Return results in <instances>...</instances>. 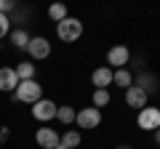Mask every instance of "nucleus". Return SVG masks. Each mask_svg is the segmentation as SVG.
Returning <instances> with one entry per match:
<instances>
[{"label":"nucleus","mask_w":160,"mask_h":149,"mask_svg":"<svg viewBox=\"0 0 160 149\" xmlns=\"http://www.w3.org/2000/svg\"><path fill=\"white\" fill-rule=\"evenodd\" d=\"M13 96L22 104H35V101L43 99V85H40L38 80H22L16 85V91H13Z\"/></svg>","instance_id":"1"},{"label":"nucleus","mask_w":160,"mask_h":149,"mask_svg":"<svg viewBox=\"0 0 160 149\" xmlns=\"http://www.w3.org/2000/svg\"><path fill=\"white\" fill-rule=\"evenodd\" d=\"M56 35H59V40H64V43H75L80 35H83V22L75 19V16L62 19V22L56 24Z\"/></svg>","instance_id":"2"},{"label":"nucleus","mask_w":160,"mask_h":149,"mask_svg":"<svg viewBox=\"0 0 160 149\" xmlns=\"http://www.w3.org/2000/svg\"><path fill=\"white\" fill-rule=\"evenodd\" d=\"M136 125L142 128V131H158V128H160V109H155V107L139 109Z\"/></svg>","instance_id":"3"},{"label":"nucleus","mask_w":160,"mask_h":149,"mask_svg":"<svg viewBox=\"0 0 160 149\" xmlns=\"http://www.w3.org/2000/svg\"><path fill=\"white\" fill-rule=\"evenodd\" d=\"M56 109L59 107L51 101V99H40V101L32 104V117H35V120H40V123H48V120L56 117Z\"/></svg>","instance_id":"4"},{"label":"nucleus","mask_w":160,"mask_h":149,"mask_svg":"<svg viewBox=\"0 0 160 149\" xmlns=\"http://www.w3.org/2000/svg\"><path fill=\"white\" fill-rule=\"evenodd\" d=\"M75 123H78L80 128H86V131L99 128V123H102V112H99L96 107H86V109H80V112H78Z\"/></svg>","instance_id":"5"},{"label":"nucleus","mask_w":160,"mask_h":149,"mask_svg":"<svg viewBox=\"0 0 160 149\" xmlns=\"http://www.w3.org/2000/svg\"><path fill=\"white\" fill-rule=\"evenodd\" d=\"M27 53L32 59H48V56H51V43H48L46 37H29Z\"/></svg>","instance_id":"6"},{"label":"nucleus","mask_w":160,"mask_h":149,"mask_svg":"<svg viewBox=\"0 0 160 149\" xmlns=\"http://www.w3.org/2000/svg\"><path fill=\"white\" fill-rule=\"evenodd\" d=\"M128 59H131V51L126 46H115L107 51V64H112L115 69H123L128 64Z\"/></svg>","instance_id":"7"},{"label":"nucleus","mask_w":160,"mask_h":149,"mask_svg":"<svg viewBox=\"0 0 160 149\" xmlns=\"http://www.w3.org/2000/svg\"><path fill=\"white\" fill-rule=\"evenodd\" d=\"M35 141H38V147H43V149H56L59 147V133L53 131V128H38Z\"/></svg>","instance_id":"8"},{"label":"nucleus","mask_w":160,"mask_h":149,"mask_svg":"<svg viewBox=\"0 0 160 149\" xmlns=\"http://www.w3.org/2000/svg\"><path fill=\"white\" fill-rule=\"evenodd\" d=\"M19 85V77H16V69L13 67H0V91L13 93Z\"/></svg>","instance_id":"9"},{"label":"nucleus","mask_w":160,"mask_h":149,"mask_svg":"<svg viewBox=\"0 0 160 149\" xmlns=\"http://www.w3.org/2000/svg\"><path fill=\"white\" fill-rule=\"evenodd\" d=\"M91 83L96 85V91H107V88L112 85V67H99V69H93Z\"/></svg>","instance_id":"10"},{"label":"nucleus","mask_w":160,"mask_h":149,"mask_svg":"<svg viewBox=\"0 0 160 149\" xmlns=\"http://www.w3.org/2000/svg\"><path fill=\"white\" fill-rule=\"evenodd\" d=\"M126 104L133 107V109H144V107H147V93H144L139 85L126 88Z\"/></svg>","instance_id":"11"},{"label":"nucleus","mask_w":160,"mask_h":149,"mask_svg":"<svg viewBox=\"0 0 160 149\" xmlns=\"http://www.w3.org/2000/svg\"><path fill=\"white\" fill-rule=\"evenodd\" d=\"M112 85L123 88V91H126V88H131V85H133V77H131V72H128L126 67H123V69H115V72H112Z\"/></svg>","instance_id":"12"},{"label":"nucleus","mask_w":160,"mask_h":149,"mask_svg":"<svg viewBox=\"0 0 160 149\" xmlns=\"http://www.w3.org/2000/svg\"><path fill=\"white\" fill-rule=\"evenodd\" d=\"M59 144H62L64 149H75L80 144V133L78 131H64L62 136H59Z\"/></svg>","instance_id":"13"},{"label":"nucleus","mask_w":160,"mask_h":149,"mask_svg":"<svg viewBox=\"0 0 160 149\" xmlns=\"http://www.w3.org/2000/svg\"><path fill=\"white\" fill-rule=\"evenodd\" d=\"M133 85H139L144 93H147V96H149L152 91H158V80H155L152 74H139V80L133 83Z\"/></svg>","instance_id":"14"},{"label":"nucleus","mask_w":160,"mask_h":149,"mask_svg":"<svg viewBox=\"0 0 160 149\" xmlns=\"http://www.w3.org/2000/svg\"><path fill=\"white\" fill-rule=\"evenodd\" d=\"M13 69H16V77H19V83H22V80H35V64L22 61L19 67H13Z\"/></svg>","instance_id":"15"},{"label":"nucleus","mask_w":160,"mask_h":149,"mask_svg":"<svg viewBox=\"0 0 160 149\" xmlns=\"http://www.w3.org/2000/svg\"><path fill=\"white\" fill-rule=\"evenodd\" d=\"M8 37H11V43H13L16 48H27V46H29V35L24 32V29H11Z\"/></svg>","instance_id":"16"},{"label":"nucleus","mask_w":160,"mask_h":149,"mask_svg":"<svg viewBox=\"0 0 160 149\" xmlns=\"http://www.w3.org/2000/svg\"><path fill=\"white\" fill-rule=\"evenodd\" d=\"M75 117H78V112H75L72 107H59V109H56V120H59V123H64V125L75 123Z\"/></svg>","instance_id":"17"},{"label":"nucleus","mask_w":160,"mask_h":149,"mask_svg":"<svg viewBox=\"0 0 160 149\" xmlns=\"http://www.w3.org/2000/svg\"><path fill=\"white\" fill-rule=\"evenodd\" d=\"M48 16H51L53 22L59 24V22H62V19H67L69 13H67V8H64V3H53V6L48 8Z\"/></svg>","instance_id":"18"},{"label":"nucleus","mask_w":160,"mask_h":149,"mask_svg":"<svg viewBox=\"0 0 160 149\" xmlns=\"http://www.w3.org/2000/svg\"><path fill=\"white\" fill-rule=\"evenodd\" d=\"M109 104V91H93V107H107Z\"/></svg>","instance_id":"19"},{"label":"nucleus","mask_w":160,"mask_h":149,"mask_svg":"<svg viewBox=\"0 0 160 149\" xmlns=\"http://www.w3.org/2000/svg\"><path fill=\"white\" fill-rule=\"evenodd\" d=\"M6 35H11V19L0 13V37H6Z\"/></svg>","instance_id":"20"},{"label":"nucleus","mask_w":160,"mask_h":149,"mask_svg":"<svg viewBox=\"0 0 160 149\" xmlns=\"http://www.w3.org/2000/svg\"><path fill=\"white\" fill-rule=\"evenodd\" d=\"M8 136H11V131H8L6 125H0V144H6V141H8Z\"/></svg>","instance_id":"21"},{"label":"nucleus","mask_w":160,"mask_h":149,"mask_svg":"<svg viewBox=\"0 0 160 149\" xmlns=\"http://www.w3.org/2000/svg\"><path fill=\"white\" fill-rule=\"evenodd\" d=\"M11 8H13V3H11V0H0V13L11 11Z\"/></svg>","instance_id":"22"},{"label":"nucleus","mask_w":160,"mask_h":149,"mask_svg":"<svg viewBox=\"0 0 160 149\" xmlns=\"http://www.w3.org/2000/svg\"><path fill=\"white\" fill-rule=\"evenodd\" d=\"M155 141L160 144V128H158V131H155Z\"/></svg>","instance_id":"23"},{"label":"nucleus","mask_w":160,"mask_h":149,"mask_svg":"<svg viewBox=\"0 0 160 149\" xmlns=\"http://www.w3.org/2000/svg\"><path fill=\"white\" fill-rule=\"evenodd\" d=\"M118 149H131V147H118Z\"/></svg>","instance_id":"24"},{"label":"nucleus","mask_w":160,"mask_h":149,"mask_svg":"<svg viewBox=\"0 0 160 149\" xmlns=\"http://www.w3.org/2000/svg\"><path fill=\"white\" fill-rule=\"evenodd\" d=\"M56 149H64V147H62V144H59V147H56Z\"/></svg>","instance_id":"25"}]
</instances>
